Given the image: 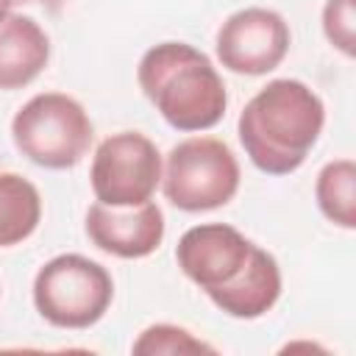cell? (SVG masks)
Returning <instances> with one entry per match:
<instances>
[{
    "label": "cell",
    "mask_w": 356,
    "mask_h": 356,
    "mask_svg": "<svg viewBox=\"0 0 356 356\" xmlns=\"http://www.w3.org/2000/svg\"><path fill=\"white\" fill-rule=\"evenodd\" d=\"M42 222V195L19 172L0 170V248L25 242Z\"/></svg>",
    "instance_id": "7c38bea8"
},
{
    "label": "cell",
    "mask_w": 356,
    "mask_h": 356,
    "mask_svg": "<svg viewBox=\"0 0 356 356\" xmlns=\"http://www.w3.org/2000/svg\"><path fill=\"white\" fill-rule=\"evenodd\" d=\"M11 6H14V0H0V19H3V17L11 11Z\"/></svg>",
    "instance_id": "2e32d148"
},
{
    "label": "cell",
    "mask_w": 356,
    "mask_h": 356,
    "mask_svg": "<svg viewBox=\"0 0 356 356\" xmlns=\"http://www.w3.org/2000/svg\"><path fill=\"white\" fill-rule=\"evenodd\" d=\"M239 161L217 136H186L161 161L164 197L181 211H211L239 192Z\"/></svg>",
    "instance_id": "5b68a950"
},
{
    "label": "cell",
    "mask_w": 356,
    "mask_h": 356,
    "mask_svg": "<svg viewBox=\"0 0 356 356\" xmlns=\"http://www.w3.org/2000/svg\"><path fill=\"white\" fill-rule=\"evenodd\" d=\"M14 147L44 170H70L92 147L95 125L86 108L64 92H39L11 120Z\"/></svg>",
    "instance_id": "3957f363"
},
{
    "label": "cell",
    "mask_w": 356,
    "mask_h": 356,
    "mask_svg": "<svg viewBox=\"0 0 356 356\" xmlns=\"http://www.w3.org/2000/svg\"><path fill=\"white\" fill-rule=\"evenodd\" d=\"M281 298V267L273 253L253 245V253L234 284L214 292L209 300L228 317L256 320L267 314Z\"/></svg>",
    "instance_id": "8fae6325"
},
{
    "label": "cell",
    "mask_w": 356,
    "mask_h": 356,
    "mask_svg": "<svg viewBox=\"0 0 356 356\" xmlns=\"http://www.w3.org/2000/svg\"><path fill=\"white\" fill-rule=\"evenodd\" d=\"M89 184L100 203L136 206L161 186V153L156 142L139 131L106 136L89 167Z\"/></svg>",
    "instance_id": "8992f818"
},
{
    "label": "cell",
    "mask_w": 356,
    "mask_h": 356,
    "mask_svg": "<svg viewBox=\"0 0 356 356\" xmlns=\"http://www.w3.org/2000/svg\"><path fill=\"white\" fill-rule=\"evenodd\" d=\"M136 356H175V353H217L214 345L203 342L200 337H195L189 328L184 325H172V323H156V325H147L134 348H131Z\"/></svg>",
    "instance_id": "5bb4252c"
},
{
    "label": "cell",
    "mask_w": 356,
    "mask_h": 356,
    "mask_svg": "<svg viewBox=\"0 0 356 356\" xmlns=\"http://www.w3.org/2000/svg\"><path fill=\"white\" fill-rule=\"evenodd\" d=\"M314 197L325 220L353 231L356 228V164L353 159L328 161L314 181Z\"/></svg>",
    "instance_id": "4fadbf2b"
},
{
    "label": "cell",
    "mask_w": 356,
    "mask_h": 356,
    "mask_svg": "<svg viewBox=\"0 0 356 356\" xmlns=\"http://www.w3.org/2000/svg\"><path fill=\"white\" fill-rule=\"evenodd\" d=\"M325 125L320 95L298 78H275L259 89L236 120V134L250 164L267 175L295 172Z\"/></svg>",
    "instance_id": "6da1fadb"
},
{
    "label": "cell",
    "mask_w": 356,
    "mask_h": 356,
    "mask_svg": "<svg viewBox=\"0 0 356 356\" xmlns=\"http://www.w3.org/2000/svg\"><path fill=\"white\" fill-rule=\"evenodd\" d=\"M83 231L89 242L117 259H145L159 250L164 239V211L153 203L136 206H108L92 203L86 211Z\"/></svg>",
    "instance_id": "9c48e42d"
},
{
    "label": "cell",
    "mask_w": 356,
    "mask_h": 356,
    "mask_svg": "<svg viewBox=\"0 0 356 356\" xmlns=\"http://www.w3.org/2000/svg\"><path fill=\"white\" fill-rule=\"evenodd\" d=\"M289 25L286 19L261 6H248L234 11L217 31L214 50L217 61L236 75H267L289 53Z\"/></svg>",
    "instance_id": "52a82bcc"
},
{
    "label": "cell",
    "mask_w": 356,
    "mask_h": 356,
    "mask_svg": "<svg viewBox=\"0 0 356 356\" xmlns=\"http://www.w3.org/2000/svg\"><path fill=\"white\" fill-rule=\"evenodd\" d=\"M50 61V39L44 28L25 14L0 19V89H22L33 83Z\"/></svg>",
    "instance_id": "30bf717a"
},
{
    "label": "cell",
    "mask_w": 356,
    "mask_h": 356,
    "mask_svg": "<svg viewBox=\"0 0 356 356\" xmlns=\"http://www.w3.org/2000/svg\"><path fill=\"white\" fill-rule=\"evenodd\" d=\"M111 300V273L81 253L53 256L33 275V306L56 328H89L103 320Z\"/></svg>",
    "instance_id": "277c9868"
},
{
    "label": "cell",
    "mask_w": 356,
    "mask_h": 356,
    "mask_svg": "<svg viewBox=\"0 0 356 356\" xmlns=\"http://www.w3.org/2000/svg\"><path fill=\"white\" fill-rule=\"evenodd\" d=\"M136 83L164 122L184 134L214 128L228 108L222 75L203 50L186 42L147 47L136 67Z\"/></svg>",
    "instance_id": "7a4b0ae2"
},
{
    "label": "cell",
    "mask_w": 356,
    "mask_h": 356,
    "mask_svg": "<svg viewBox=\"0 0 356 356\" xmlns=\"http://www.w3.org/2000/svg\"><path fill=\"white\" fill-rule=\"evenodd\" d=\"M253 245L256 242L228 222H203L184 231L175 248V261L181 273L211 298L239 278Z\"/></svg>",
    "instance_id": "ba28073f"
},
{
    "label": "cell",
    "mask_w": 356,
    "mask_h": 356,
    "mask_svg": "<svg viewBox=\"0 0 356 356\" xmlns=\"http://www.w3.org/2000/svg\"><path fill=\"white\" fill-rule=\"evenodd\" d=\"M323 33L342 56L356 53V14L353 0H325L323 6Z\"/></svg>",
    "instance_id": "9a60e30c"
}]
</instances>
